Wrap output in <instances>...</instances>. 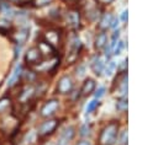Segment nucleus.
<instances>
[{"mask_svg":"<svg viewBox=\"0 0 158 145\" xmlns=\"http://www.w3.org/2000/svg\"><path fill=\"white\" fill-rule=\"evenodd\" d=\"M118 131V123L117 122H110L107 125H105L99 135L98 144L99 145H114L117 138Z\"/></svg>","mask_w":158,"mask_h":145,"instance_id":"obj_1","label":"nucleus"},{"mask_svg":"<svg viewBox=\"0 0 158 145\" xmlns=\"http://www.w3.org/2000/svg\"><path fill=\"white\" fill-rule=\"evenodd\" d=\"M25 61L30 66H35L42 61V54L37 47H31L25 54Z\"/></svg>","mask_w":158,"mask_h":145,"instance_id":"obj_2","label":"nucleus"},{"mask_svg":"<svg viewBox=\"0 0 158 145\" xmlns=\"http://www.w3.org/2000/svg\"><path fill=\"white\" fill-rule=\"evenodd\" d=\"M58 127V120L57 119H48L46 122H43L40 127H38V135L40 136H47L49 134H52L56 128Z\"/></svg>","mask_w":158,"mask_h":145,"instance_id":"obj_3","label":"nucleus"},{"mask_svg":"<svg viewBox=\"0 0 158 145\" xmlns=\"http://www.w3.org/2000/svg\"><path fill=\"white\" fill-rule=\"evenodd\" d=\"M80 49H81V42L79 41V38H74V41L70 44L68 55H67V63L68 64H73L78 59V55L80 53Z\"/></svg>","mask_w":158,"mask_h":145,"instance_id":"obj_4","label":"nucleus"},{"mask_svg":"<svg viewBox=\"0 0 158 145\" xmlns=\"http://www.w3.org/2000/svg\"><path fill=\"white\" fill-rule=\"evenodd\" d=\"M58 107H59V101L58 100H54V98L53 100H49V101H47L42 106V108L40 111V114L42 117H51V116H53L56 113V111L58 109Z\"/></svg>","mask_w":158,"mask_h":145,"instance_id":"obj_5","label":"nucleus"},{"mask_svg":"<svg viewBox=\"0 0 158 145\" xmlns=\"http://www.w3.org/2000/svg\"><path fill=\"white\" fill-rule=\"evenodd\" d=\"M73 88V80L69 75H64L59 79L58 84H57V91L62 95H65V93H69Z\"/></svg>","mask_w":158,"mask_h":145,"instance_id":"obj_6","label":"nucleus"},{"mask_svg":"<svg viewBox=\"0 0 158 145\" xmlns=\"http://www.w3.org/2000/svg\"><path fill=\"white\" fill-rule=\"evenodd\" d=\"M43 41L46 43H48L49 45H52L53 48L57 47L60 42V33L57 29H48L43 33Z\"/></svg>","mask_w":158,"mask_h":145,"instance_id":"obj_7","label":"nucleus"},{"mask_svg":"<svg viewBox=\"0 0 158 145\" xmlns=\"http://www.w3.org/2000/svg\"><path fill=\"white\" fill-rule=\"evenodd\" d=\"M35 92H36V87H35V86H32V85L26 86V87L20 92V95H19V101H20L21 103L28 102V101L31 100V97L35 95Z\"/></svg>","mask_w":158,"mask_h":145,"instance_id":"obj_8","label":"nucleus"},{"mask_svg":"<svg viewBox=\"0 0 158 145\" xmlns=\"http://www.w3.org/2000/svg\"><path fill=\"white\" fill-rule=\"evenodd\" d=\"M74 134H75V129H74V127H68V128H65V129L63 130L60 138H59L58 145H67V144L73 139Z\"/></svg>","mask_w":158,"mask_h":145,"instance_id":"obj_9","label":"nucleus"},{"mask_svg":"<svg viewBox=\"0 0 158 145\" xmlns=\"http://www.w3.org/2000/svg\"><path fill=\"white\" fill-rule=\"evenodd\" d=\"M28 36H30V33H28V28H21L17 33H15V36H14V41H15L16 44L22 45V44L27 41Z\"/></svg>","mask_w":158,"mask_h":145,"instance_id":"obj_10","label":"nucleus"},{"mask_svg":"<svg viewBox=\"0 0 158 145\" xmlns=\"http://www.w3.org/2000/svg\"><path fill=\"white\" fill-rule=\"evenodd\" d=\"M21 74H22V66L19 64V65H16V68L14 69L11 76L9 77V80H7V86H9V87L14 86V85L19 81V79L21 77Z\"/></svg>","mask_w":158,"mask_h":145,"instance_id":"obj_11","label":"nucleus"},{"mask_svg":"<svg viewBox=\"0 0 158 145\" xmlns=\"http://www.w3.org/2000/svg\"><path fill=\"white\" fill-rule=\"evenodd\" d=\"M95 81L93 80V79H86L85 81H84V84H83V86H81V90H80V92H81V95L83 96H88V95H90L94 90H95Z\"/></svg>","mask_w":158,"mask_h":145,"instance_id":"obj_12","label":"nucleus"},{"mask_svg":"<svg viewBox=\"0 0 158 145\" xmlns=\"http://www.w3.org/2000/svg\"><path fill=\"white\" fill-rule=\"evenodd\" d=\"M37 48L40 49L42 57L43 55H47V57H53V53H54V48L52 45H49L48 43H46L44 41H41L37 45Z\"/></svg>","mask_w":158,"mask_h":145,"instance_id":"obj_13","label":"nucleus"},{"mask_svg":"<svg viewBox=\"0 0 158 145\" xmlns=\"http://www.w3.org/2000/svg\"><path fill=\"white\" fill-rule=\"evenodd\" d=\"M91 70L94 71L95 75H100L104 70V61L100 57H95L91 61Z\"/></svg>","mask_w":158,"mask_h":145,"instance_id":"obj_14","label":"nucleus"},{"mask_svg":"<svg viewBox=\"0 0 158 145\" xmlns=\"http://www.w3.org/2000/svg\"><path fill=\"white\" fill-rule=\"evenodd\" d=\"M67 20H68V22H69V25H70L72 27H74V28L79 27V23H80L79 12H77V11H70V12L68 14V16H67Z\"/></svg>","mask_w":158,"mask_h":145,"instance_id":"obj_15","label":"nucleus"},{"mask_svg":"<svg viewBox=\"0 0 158 145\" xmlns=\"http://www.w3.org/2000/svg\"><path fill=\"white\" fill-rule=\"evenodd\" d=\"M107 43V36L105 32H100L98 33V36L95 37V48L96 49H102Z\"/></svg>","mask_w":158,"mask_h":145,"instance_id":"obj_16","label":"nucleus"},{"mask_svg":"<svg viewBox=\"0 0 158 145\" xmlns=\"http://www.w3.org/2000/svg\"><path fill=\"white\" fill-rule=\"evenodd\" d=\"M11 104H12V102H11V98L10 97H2V98H0V114L7 112L11 108Z\"/></svg>","mask_w":158,"mask_h":145,"instance_id":"obj_17","label":"nucleus"},{"mask_svg":"<svg viewBox=\"0 0 158 145\" xmlns=\"http://www.w3.org/2000/svg\"><path fill=\"white\" fill-rule=\"evenodd\" d=\"M111 21H112V16H111L110 14H105V15L101 17L100 22H99V27H100L101 29H106L107 27L111 26Z\"/></svg>","mask_w":158,"mask_h":145,"instance_id":"obj_18","label":"nucleus"},{"mask_svg":"<svg viewBox=\"0 0 158 145\" xmlns=\"http://www.w3.org/2000/svg\"><path fill=\"white\" fill-rule=\"evenodd\" d=\"M21 77H22V80H23V81H26V82H32V81L35 80L36 75H35V72H33V71L27 70V71H22Z\"/></svg>","mask_w":158,"mask_h":145,"instance_id":"obj_19","label":"nucleus"},{"mask_svg":"<svg viewBox=\"0 0 158 145\" xmlns=\"http://www.w3.org/2000/svg\"><path fill=\"white\" fill-rule=\"evenodd\" d=\"M11 28V22L7 18H0V31H7Z\"/></svg>","mask_w":158,"mask_h":145,"instance_id":"obj_20","label":"nucleus"},{"mask_svg":"<svg viewBox=\"0 0 158 145\" xmlns=\"http://www.w3.org/2000/svg\"><path fill=\"white\" fill-rule=\"evenodd\" d=\"M53 0H32V4L35 7H44L47 5H49Z\"/></svg>","mask_w":158,"mask_h":145,"instance_id":"obj_21","label":"nucleus"},{"mask_svg":"<svg viewBox=\"0 0 158 145\" xmlns=\"http://www.w3.org/2000/svg\"><path fill=\"white\" fill-rule=\"evenodd\" d=\"M98 104H99V101L95 98V100H93V101H90L89 103H88V106H86V113L89 114V113H91L96 107H98Z\"/></svg>","mask_w":158,"mask_h":145,"instance_id":"obj_22","label":"nucleus"},{"mask_svg":"<svg viewBox=\"0 0 158 145\" xmlns=\"http://www.w3.org/2000/svg\"><path fill=\"white\" fill-rule=\"evenodd\" d=\"M126 108H127V100H126V98H121V100L117 102V109L125 111Z\"/></svg>","mask_w":158,"mask_h":145,"instance_id":"obj_23","label":"nucleus"},{"mask_svg":"<svg viewBox=\"0 0 158 145\" xmlns=\"http://www.w3.org/2000/svg\"><path fill=\"white\" fill-rule=\"evenodd\" d=\"M114 70H115V63H114V61H110L109 65H107L106 69H105V74H106L107 76H110V75L114 72Z\"/></svg>","mask_w":158,"mask_h":145,"instance_id":"obj_24","label":"nucleus"},{"mask_svg":"<svg viewBox=\"0 0 158 145\" xmlns=\"http://www.w3.org/2000/svg\"><path fill=\"white\" fill-rule=\"evenodd\" d=\"M122 49H123V42H122V41H120V42L117 43V47H116V48H115V50H114V54H116V55H117V54H120Z\"/></svg>","mask_w":158,"mask_h":145,"instance_id":"obj_25","label":"nucleus"},{"mask_svg":"<svg viewBox=\"0 0 158 145\" xmlns=\"http://www.w3.org/2000/svg\"><path fill=\"white\" fill-rule=\"evenodd\" d=\"M104 93H105V87H99V88H98V91L95 92V98H96V100H99L100 97H102V96H104Z\"/></svg>","mask_w":158,"mask_h":145,"instance_id":"obj_26","label":"nucleus"},{"mask_svg":"<svg viewBox=\"0 0 158 145\" xmlns=\"http://www.w3.org/2000/svg\"><path fill=\"white\" fill-rule=\"evenodd\" d=\"M89 134V125L88 124H84L81 128H80V135L81 136H85Z\"/></svg>","mask_w":158,"mask_h":145,"instance_id":"obj_27","label":"nucleus"},{"mask_svg":"<svg viewBox=\"0 0 158 145\" xmlns=\"http://www.w3.org/2000/svg\"><path fill=\"white\" fill-rule=\"evenodd\" d=\"M127 16H128V11H127V10H125V11L121 14V21L126 22V21H127Z\"/></svg>","mask_w":158,"mask_h":145,"instance_id":"obj_28","label":"nucleus"},{"mask_svg":"<svg viewBox=\"0 0 158 145\" xmlns=\"http://www.w3.org/2000/svg\"><path fill=\"white\" fill-rule=\"evenodd\" d=\"M99 4H101V5H109V4H111L114 0H96Z\"/></svg>","mask_w":158,"mask_h":145,"instance_id":"obj_29","label":"nucleus"},{"mask_svg":"<svg viewBox=\"0 0 158 145\" xmlns=\"http://www.w3.org/2000/svg\"><path fill=\"white\" fill-rule=\"evenodd\" d=\"M121 143H122L123 145L127 143V133H126V131H123V133H122V139H121Z\"/></svg>","mask_w":158,"mask_h":145,"instance_id":"obj_30","label":"nucleus"},{"mask_svg":"<svg viewBox=\"0 0 158 145\" xmlns=\"http://www.w3.org/2000/svg\"><path fill=\"white\" fill-rule=\"evenodd\" d=\"M77 145H91V144H90V141H88V140H80Z\"/></svg>","mask_w":158,"mask_h":145,"instance_id":"obj_31","label":"nucleus"},{"mask_svg":"<svg viewBox=\"0 0 158 145\" xmlns=\"http://www.w3.org/2000/svg\"><path fill=\"white\" fill-rule=\"evenodd\" d=\"M117 23H118L117 18H114V20L111 21V27H116V26H117Z\"/></svg>","mask_w":158,"mask_h":145,"instance_id":"obj_32","label":"nucleus"},{"mask_svg":"<svg viewBox=\"0 0 158 145\" xmlns=\"http://www.w3.org/2000/svg\"><path fill=\"white\" fill-rule=\"evenodd\" d=\"M2 145H12V143H11V141H6V143H4Z\"/></svg>","mask_w":158,"mask_h":145,"instance_id":"obj_33","label":"nucleus"},{"mask_svg":"<svg viewBox=\"0 0 158 145\" xmlns=\"http://www.w3.org/2000/svg\"><path fill=\"white\" fill-rule=\"evenodd\" d=\"M9 1H10V2H20L21 0H9Z\"/></svg>","mask_w":158,"mask_h":145,"instance_id":"obj_34","label":"nucleus"},{"mask_svg":"<svg viewBox=\"0 0 158 145\" xmlns=\"http://www.w3.org/2000/svg\"><path fill=\"white\" fill-rule=\"evenodd\" d=\"M65 1H69V2H73V1H77V0H65Z\"/></svg>","mask_w":158,"mask_h":145,"instance_id":"obj_35","label":"nucleus"}]
</instances>
